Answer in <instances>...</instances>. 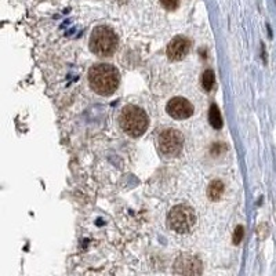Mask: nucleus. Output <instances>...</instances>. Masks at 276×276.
Returning <instances> with one entry per match:
<instances>
[{
	"label": "nucleus",
	"instance_id": "0eeeda50",
	"mask_svg": "<svg viewBox=\"0 0 276 276\" xmlns=\"http://www.w3.org/2000/svg\"><path fill=\"white\" fill-rule=\"evenodd\" d=\"M174 272L180 275H200L202 264L192 255H181L174 265Z\"/></svg>",
	"mask_w": 276,
	"mask_h": 276
},
{
	"label": "nucleus",
	"instance_id": "9d476101",
	"mask_svg": "<svg viewBox=\"0 0 276 276\" xmlns=\"http://www.w3.org/2000/svg\"><path fill=\"white\" fill-rule=\"evenodd\" d=\"M208 120H210V125L213 126L214 129H221L223 127V118H221V114H219V109L217 105H211L210 106Z\"/></svg>",
	"mask_w": 276,
	"mask_h": 276
},
{
	"label": "nucleus",
	"instance_id": "39448f33",
	"mask_svg": "<svg viewBox=\"0 0 276 276\" xmlns=\"http://www.w3.org/2000/svg\"><path fill=\"white\" fill-rule=\"evenodd\" d=\"M184 146V137L178 130H166L159 137V148L167 156L178 155Z\"/></svg>",
	"mask_w": 276,
	"mask_h": 276
},
{
	"label": "nucleus",
	"instance_id": "f257e3e1",
	"mask_svg": "<svg viewBox=\"0 0 276 276\" xmlns=\"http://www.w3.org/2000/svg\"><path fill=\"white\" fill-rule=\"evenodd\" d=\"M89 82L91 89L99 95H111L119 86V72L112 65L99 64L90 69Z\"/></svg>",
	"mask_w": 276,
	"mask_h": 276
},
{
	"label": "nucleus",
	"instance_id": "423d86ee",
	"mask_svg": "<svg viewBox=\"0 0 276 276\" xmlns=\"http://www.w3.org/2000/svg\"><path fill=\"white\" fill-rule=\"evenodd\" d=\"M167 114L174 119H187L189 116H192L193 106L188 99L177 97L167 104Z\"/></svg>",
	"mask_w": 276,
	"mask_h": 276
},
{
	"label": "nucleus",
	"instance_id": "ddd939ff",
	"mask_svg": "<svg viewBox=\"0 0 276 276\" xmlns=\"http://www.w3.org/2000/svg\"><path fill=\"white\" fill-rule=\"evenodd\" d=\"M243 234H245V230H243V227H238L236 230H235L234 234V243L235 245H239L242 239H243Z\"/></svg>",
	"mask_w": 276,
	"mask_h": 276
},
{
	"label": "nucleus",
	"instance_id": "20e7f679",
	"mask_svg": "<svg viewBox=\"0 0 276 276\" xmlns=\"http://www.w3.org/2000/svg\"><path fill=\"white\" fill-rule=\"evenodd\" d=\"M169 227L177 234H188L196 224V214L192 208L178 204L176 207H173L167 217Z\"/></svg>",
	"mask_w": 276,
	"mask_h": 276
},
{
	"label": "nucleus",
	"instance_id": "7ed1b4c3",
	"mask_svg": "<svg viewBox=\"0 0 276 276\" xmlns=\"http://www.w3.org/2000/svg\"><path fill=\"white\" fill-rule=\"evenodd\" d=\"M118 47V36L108 26L95 28L90 37V48L99 57H109Z\"/></svg>",
	"mask_w": 276,
	"mask_h": 276
},
{
	"label": "nucleus",
	"instance_id": "f03ea898",
	"mask_svg": "<svg viewBox=\"0 0 276 276\" xmlns=\"http://www.w3.org/2000/svg\"><path fill=\"white\" fill-rule=\"evenodd\" d=\"M119 120L122 129L131 137L142 136L148 129V116L136 105H126Z\"/></svg>",
	"mask_w": 276,
	"mask_h": 276
},
{
	"label": "nucleus",
	"instance_id": "9b49d317",
	"mask_svg": "<svg viewBox=\"0 0 276 276\" xmlns=\"http://www.w3.org/2000/svg\"><path fill=\"white\" fill-rule=\"evenodd\" d=\"M202 83H203V89L206 90V91H210V90L213 89L214 83H215V76H214L213 71L207 69V71L203 73V80H202Z\"/></svg>",
	"mask_w": 276,
	"mask_h": 276
},
{
	"label": "nucleus",
	"instance_id": "1a4fd4ad",
	"mask_svg": "<svg viewBox=\"0 0 276 276\" xmlns=\"http://www.w3.org/2000/svg\"><path fill=\"white\" fill-rule=\"evenodd\" d=\"M223 193H224V184L221 181H213L208 185L207 195L211 200H218L223 196Z\"/></svg>",
	"mask_w": 276,
	"mask_h": 276
},
{
	"label": "nucleus",
	"instance_id": "f8f14e48",
	"mask_svg": "<svg viewBox=\"0 0 276 276\" xmlns=\"http://www.w3.org/2000/svg\"><path fill=\"white\" fill-rule=\"evenodd\" d=\"M160 3L166 10H176L178 7L180 0H160Z\"/></svg>",
	"mask_w": 276,
	"mask_h": 276
},
{
	"label": "nucleus",
	"instance_id": "6e6552de",
	"mask_svg": "<svg viewBox=\"0 0 276 276\" xmlns=\"http://www.w3.org/2000/svg\"><path fill=\"white\" fill-rule=\"evenodd\" d=\"M189 47H191V44H189V40L187 37H174L170 44L167 46V56L173 61H180L187 56L188 51H189Z\"/></svg>",
	"mask_w": 276,
	"mask_h": 276
}]
</instances>
